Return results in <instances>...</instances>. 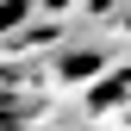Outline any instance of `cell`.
<instances>
[{"mask_svg": "<svg viewBox=\"0 0 131 131\" xmlns=\"http://www.w3.org/2000/svg\"><path fill=\"white\" fill-rule=\"evenodd\" d=\"M25 19H31V0H0V31H13Z\"/></svg>", "mask_w": 131, "mask_h": 131, "instance_id": "cell-1", "label": "cell"}]
</instances>
